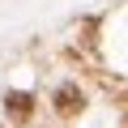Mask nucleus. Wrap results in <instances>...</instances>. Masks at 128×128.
<instances>
[{
    "label": "nucleus",
    "mask_w": 128,
    "mask_h": 128,
    "mask_svg": "<svg viewBox=\"0 0 128 128\" xmlns=\"http://www.w3.org/2000/svg\"><path fill=\"white\" fill-rule=\"evenodd\" d=\"M81 107H86V98H81V90H77L73 81L56 90V111H60V115H77Z\"/></svg>",
    "instance_id": "nucleus-1"
},
{
    "label": "nucleus",
    "mask_w": 128,
    "mask_h": 128,
    "mask_svg": "<svg viewBox=\"0 0 128 128\" xmlns=\"http://www.w3.org/2000/svg\"><path fill=\"white\" fill-rule=\"evenodd\" d=\"M4 107H9V115H13V120H30V111H34V94L13 90V94L4 98Z\"/></svg>",
    "instance_id": "nucleus-2"
}]
</instances>
